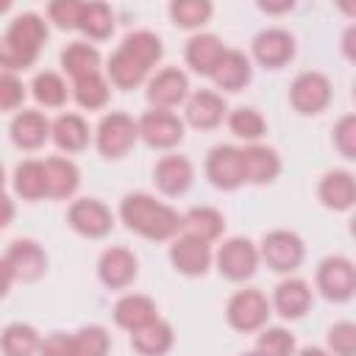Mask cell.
I'll return each mask as SVG.
<instances>
[{
    "instance_id": "obj_1",
    "label": "cell",
    "mask_w": 356,
    "mask_h": 356,
    "mask_svg": "<svg viewBox=\"0 0 356 356\" xmlns=\"http://www.w3.org/2000/svg\"><path fill=\"white\" fill-rule=\"evenodd\" d=\"M164 47L161 39L150 31H134L122 39V44L114 50V56L108 58V78L114 86L120 89H134L139 86L150 67L161 58Z\"/></svg>"
},
{
    "instance_id": "obj_2",
    "label": "cell",
    "mask_w": 356,
    "mask_h": 356,
    "mask_svg": "<svg viewBox=\"0 0 356 356\" xmlns=\"http://www.w3.org/2000/svg\"><path fill=\"white\" fill-rule=\"evenodd\" d=\"M120 217L131 231L142 234L145 239H156V242L172 239L184 228V217L175 209L159 203L153 195H145V192L125 195L120 203Z\"/></svg>"
},
{
    "instance_id": "obj_3",
    "label": "cell",
    "mask_w": 356,
    "mask_h": 356,
    "mask_svg": "<svg viewBox=\"0 0 356 356\" xmlns=\"http://www.w3.org/2000/svg\"><path fill=\"white\" fill-rule=\"evenodd\" d=\"M136 136L139 131H136L134 117H128L125 111H111L97 125V150L106 159H120L134 147Z\"/></svg>"
},
{
    "instance_id": "obj_4",
    "label": "cell",
    "mask_w": 356,
    "mask_h": 356,
    "mask_svg": "<svg viewBox=\"0 0 356 356\" xmlns=\"http://www.w3.org/2000/svg\"><path fill=\"white\" fill-rule=\"evenodd\" d=\"M303 253H306L303 239H300L295 231H284V228L270 231V234L261 239V250H259V256H261V259L267 261V267L275 270V273H292V270L303 261Z\"/></svg>"
},
{
    "instance_id": "obj_5",
    "label": "cell",
    "mask_w": 356,
    "mask_h": 356,
    "mask_svg": "<svg viewBox=\"0 0 356 356\" xmlns=\"http://www.w3.org/2000/svg\"><path fill=\"white\" fill-rule=\"evenodd\" d=\"M317 289L328 298V300H348L356 289V267L350 259L345 256H328L320 261L317 267Z\"/></svg>"
},
{
    "instance_id": "obj_6",
    "label": "cell",
    "mask_w": 356,
    "mask_h": 356,
    "mask_svg": "<svg viewBox=\"0 0 356 356\" xmlns=\"http://www.w3.org/2000/svg\"><path fill=\"white\" fill-rule=\"evenodd\" d=\"M256 264H259V250L250 239L234 236V239L222 242L217 250V270L231 281L250 278L256 273Z\"/></svg>"
},
{
    "instance_id": "obj_7",
    "label": "cell",
    "mask_w": 356,
    "mask_h": 356,
    "mask_svg": "<svg viewBox=\"0 0 356 356\" xmlns=\"http://www.w3.org/2000/svg\"><path fill=\"white\" fill-rule=\"evenodd\" d=\"M225 314H228V323L236 331H256L267 323L270 303L259 289H239V292L231 295Z\"/></svg>"
},
{
    "instance_id": "obj_8",
    "label": "cell",
    "mask_w": 356,
    "mask_h": 356,
    "mask_svg": "<svg viewBox=\"0 0 356 356\" xmlns=\"http://www.w3.org/2000/svg\"><path fill=\"white\" fill-rule=\"evenodd\" d=\"M289 100L300 114H320L331 103V83L323 72H300L289 86Z\"/></svg>"
},
{
    "instance_id": "obj_9",
    "label": "cell",
    "mask_w": 356,
    "mask_h": 356,
    "mask_svg": "<svg viewBox=\"0 0 356 356\" xmlns=\"http://www.w3.org/2000/svg\"><path fill=\"white\" fill-rule=\"evenodd\" d=\"M136 131L150 147H172L184 139V122L167 108L145 111L136 122Z\"/></svg>"
},
{
    "instance_id": "obj_10",
    "label": "cell",
    "mask_w": 356,
    "mask_h": 356,
    "mask_svg": "<svg viewBox=\"0 0 356 356\" xmlns=\"http://www.w3.org/2000/svg\"><path fill=\"white\" fill-rule=\"evenodd\" d=\"M67 220H70V225H72L78 234H83V236H89V239L106 236V234L111 231V225H114V217H111L108 206L100 203V200H95V197H81V200H75V203L70 206Z\"/></svg>"
},
{
    "instance_id": "obj_11",
    "label": "cell",
    "mask_w": 356,
    "mask_h": 356,
    "mask_svg": "<svg viewBox=\"0 0 356 356\" xmlns=\"http://www.w3.org/2000/svg\"><path fill=\"white\" fill-rule=\"evenodd\" d=\"M206 175L217 189H236L245 184L242 178V156L234 145H217L209 150L206 159Z\"/></svg>"
},
{
    "instance_id": "obj_12",
    "label": "cell",
    "mask_w": 356,
    "mask_h": 356,
    "mask_svg": "<svg viewBox=\"0 0 356 356\" xmlns=\"http://www.w3.org/2000/svg\"><path fill=\"white\" fill-rule=\"evenodd\" d=\"M253 56L261 67L278 70L295 56V39L284 28H267L253 39Z\"/></svg>"
},
{
    "instance_id": "obj_13",
    "label": "cell",
    "mask_w": 356,
    "mask_h": 356,
    "mask_svg": "<svg viewBox=\"0 0 356 356\" xmlns=\"http://www.w3.org/2000/svg\"><path fill=\"white\" fill-rule=\"evenodd\" d=\"M170 261L184 275H203L209 270V264H211V248H209V242H203V239H197L192 234H184V236H178L172 242Z\"/></svg>"
},
{
    "instance_id": "obj_14",
    "label": "cell",
    "mask_w": 356,
    "mask_h": 356,
    "mask_svg": "<svg viewBox=\"0 0 356 356\" xmlns=\"http://www.w3.org/2000/svg\"><path fill=\"white\" fill-rule=\"evenodd\" d=\"M6 261L14 273V278H19V281H36L47 270V256H44L42 245L33 239L11 242V248L6 250Z\"/></svg>"
},
{
    "instance_id": "obj_15",
    "label": "cell",
    "mask_w": 356,
    "mask_h": 356,
    "mask_svg": "<svg viewBox=\"0 0 356 356\" xmlns=\"http://www.w3.org/2000/svg\"><path fill=\"white\" fill-rule=\"evenodd\" d=\"M189 81L178 67H167L161 72H156L147 83V100L156 108H172L186 97Z\"/></svg>"
},
{
    "instance_id": "obj_16",
    "label": "cell",
    "mask_w": 356,
    "mask_h": 356,
    "mask_svg": "<svg viewBox=\"0 0 356 356\" xmlns=\"http://www.w3.org/2000/svg\"><path fill=\"white\" fill-rule=\"evenodd\" d=\"M242 156V178L250 184H270L281 172V159L267 145H248L239 150Z\"/></svg>"
},
{
    "instance_id": "obj_17",
    "label": "cell",
    "mask_w": 356,
    "mask_h": 356,
    "mask_svg": "<svg viewBox=\"0 0 356 356\" xmlns=\"http://www.w3.org/2000/svg\"><path fill=\"white\" fill-rule=\"evenodd\" d=\"M97 275L106 286L122 289L136 278V256L128 248H108L97 261Z\"/></svg>"
},
{
    "instance_id": "obj_18",
    "label": "cell",
    "mask_w": 356,
    "mask_h": 356,
    "mask_svg": "<svg viewBox=\"0 0 356 356\" xmlns=\"http://www.w3.org/2000/svg\"><path fill=\"white\" fill-rule=\"evenodd\" d=\"M192 178H195L192 161L184 156H164L153 170V181L164 195H184Z\"/></svg>"
},
{
    "instance_id": "obj_19",
    "label": "cell",
    "mask_w": 356,
    "mask_h": 356,
    "mask_svg": "<svg viewBox=\"0 0 356 356\" xmlns=\"http://www.w3.org/2000/svg\"><path fill=\"white\" fill-rule=\"evenodd\" d=\"M50 136V122L42 111H19L14 120H11V139L17 147L22 150H36L44 145V139Z\"/></svg>"
},
{
    "instance_id": "obj_20",
    "label": "cell",
    "mask_w": 356,
    "mask_h": 356,
    "mask_svg": "<svg viewBox=\"0 0 356 356\" xmlns=\"http://www.w3.org/2000/svg\"><path fill=\"white\" fill-rule=\"evenodd\" d=\"M273 303L278 309V314H284L286 320H295V317H303L312 306V289L303 278H286L275 286V295H273Z\"/></svg>"
},
{
    "instance_id": "obj_21",
    "label": "cell",
    "mask_w": 356,
    "mask_h": 356,
    "mask_svg": "<svg viewBox=\"0 0 356 356\" xmlns=\"http://www.w3.org/2000/svg\"><path fill=\"white\" fill-rule=\"evenodd\" d=\"M211 78L220 89L225 92H239L248 81H250V58L239 50H225L217 61V67L211 70Z\"/></svg>"
},
{
    "instance_id": "obj_22",
    "label": "cell",
    "mask_w": 356,
    "mask_h": 356,
    "mask_svg": "<svg viewBox=\"0 0 356 356\" xmlns=\"http://www.w3.org/2000/svg\"><path fill=\"white\" fill-rule=\"evenodd\" d=\"M225 117V100L217 92L200 89L186 100V122L195 128H214Z\"/></svg>"
},
{
    "instance_id": "obj_23",
    "label": "cell",
    "mask_w": 356,
    "mask_h": 356,
    "mask_svg": "<svg viewBox=\"0 0 356 356\" xmlns=\"http://www.w3.org/2000/svg\"><path fill=\"white\" fill-rule=\"evenodd\" d=\"M317 192H320V200H323L328 209H334V211H345V209H350L353 200H356L353 175L345 172V170H331V172H325Z\"/></svg>"
},
{
    "instance_id": "obj_24",
    "label": "cell",
    "mask_w": 356,
    "mask_h": 356,
    "mask_svg": "<svg viewBox=\"0 0 356 356\" xmlns=\"http://www.w3.org/2000/svg\"><path fill=\"white\" fill-rule=\"evenodd\" d=\"M131 348L142 356H161L172 348V325L164 320H150L147 325L131 331Z\"/></svg>"
},
{
    "instance_id": "obj_25",
    "label": "cell",
    "mask_w": 356,
    "mask_h": 356,
    "mask_svg": "<svg viewBox=\"0 0 356 356\" xmlns=\"http://www.w3.org/2000/svg\"><path fill=\"white\" fill-rule=\"evenodd\" d=\"M6 39L14 42V44H19L22 50L39 56L44 39H47V25H44V19H42L39 14H19V17L8 25Z\"/></svg>"
},
{
    "instance_id": "obj_26",
    "label": "cell",
    "mask_w": 356,
    "mask_h": 356,
    "mask_svg": "<svg viewBox=\"0 0 356 356\" xmlns=\"http://www.w3.org/2000/svg\"><path fill=\"white\" fill-rule=\"evenodd\" d=\"M156 320V303L147 295H125L114 306V323L125 331H136Z\"/></svg>"
},
{
    "instance_id": "obj_27",
    "label": "cell",
    "mask_w": 356,
    "mask_h": 356,
    "mask_svg": "<svg viewBox=\"0 0 356 356\" xmlns=\"http://www.w3.org/2000/svg\"><path fill=\"white\" fill-rule=\"evenodd\" d=\"M44 181H47V195L50 197H70L81 184V172H78L75 161L53 156V159L44 161Z\"/></svg>"
},
{
    "instance_id": "obj_28",
    "label": "cell",
    "mask_w": 356,
    "mask_h": 356,
    "mask_svg": "<svg viewBox=\"0 0 356 356\" xmlns=\"http://www.w3.org/2000/svg\"><path fill=\"white\" fill-rule=\"evenodd\" d=\"M222 53H225V47L214 33H200L186 42V64L203 75H211V70L217 67Z\"/></svg>"
},
{
    "instance_id": "obj_29",
    "label": "cell",
    "mask_w": 356,
    "mask_h": 356,
    "mask_svg": "<svg viewBox=\"0 0 356 356\" xmlns=\"http://www.w3.org/2000/svg\"><path fill=\"white\" fill-rule=\"evenodd\" d=\"M50 136L53 142L67 150V153H78L89 145V125L83 122V117L78 114H61L53 125H50Z\"/></svg>"
},
{
    "instance_id": "obj_30",
    "label": "cell",
    "mask_w": 356,
    "mask_h": 356,
    "mask_svg": "<svg viewBox=\"0 0 356 356\" xmlns=\"http://www.w3.org/2000/svg\"><path fill=\"white\" fill-rule=\"evenodd\" d=\"M61 67L72 75V81H81L86 75L100 72V53L95 44L86 42H72L67 44V50L61 53Z\"/></svg>"
},
{
    "instance_id": "obj_31",
    "label": "cell",
    "mask_w": 356,
    "mask_h": 356,
    "mask_svg": "<svg viewBox=\"0 0 356 356\" xmlns=\"http://www.w3.org/2000/svg\"><path fill=\"white\" fill-rule=\"evenodd\" d=\"M184 228H186V234H192V236H197L203 242H211V239H217L222 234L225 220L211 206H195V209H189L184 214Z\"/></svg>"
},
{
    "instance_id": "obj_32",
    "label": "cell",
    "mask_w": 356,
    "mask_h": 356,
    "mask_svg": "<svg viewBox=\"0 0 356 356\" xmlns=\"http://www.w3.org/2000/svg\"><path fill=\"white\" fill-rule=\"evenodd\" d=\"M39 331L28 323H11L0 334V350L6 356H33L39 350Z\"/></svg>"
},
{
    "instance_id": "obj_33",
    "label": "cell",
    "mask_w": 356,
    "mask_h": 356,
    "mask_svg": "<svg viewBox=\"0 0 356 356\" xmlns=\"http://www.w3.org/2000/svg\"><path fill=\"white\" fill-rule=\"evenodd\" d=\"M14 189L25 200H39L47 195V181H44V161L28 159L14 170Z\"/></svg>"
},
{
    "instance_id": "obj_34",
    "label": "cell",
    "mask_w": 356,
    "mask_h": 356,
    "mask_svg": "<svg viewBox=\"0 0 356 356\" xmlns=\"http://www.w3.org/2000/svg\"><path fill=\"white\" fill-rule=\"evenodd\" d=\"M78 28L89 39H106L114 31V14H111V8L106 3H83Z\"/></svg>"
},
{
    "instance_id": "obj_35",
    "label": "cell",
    "mask_w": 356,
    "mask_h": 356,
    "mask_svg": "<svg viewBox=\"0 0 356 356\" xmlns=\"http://www.w3.org/2000/svg\"><path fill=\"white\" fill-rule=\"evenodd\" d=\"M31 89H33V97L42 106H47V108H56V106H61L67 100V83H64V78L58 72H50V70L39 72L33 78Z\"/></svg>"
},
{
    "instance_id": "obj_36",
    "label": "cell",
    "mask_w": 356,
    "mask_h": 356,
    "mask_svg": "<svg viewBox=\"0 0 356 356\" xmlns=\"http://www.w3.org/2000/svg\"><path fill=\"white\" fill-rule=\"evenodd\" d=\"M75 100H78V106H83V108H103L106 106V100H108V81L100 75V72H95V75H86V78H81V81H75Z\"/></svg>"
},
{
    "instance_id": "obj_37",
    "label": "cell",
    "mask_w": 356,
    "mask_h": 356,
    "mask_svg": "<svg viewBox=\"0 0 356 356\" xmlns=\"http://www.w3.org/2000/svg\"><path fill=\"white\" fill-rule=\"evenodd\" d=\"M72 348H75V356H108L111 339L103 325H83L72 337Z\"/></svg>"
},
{
    "instance_id": "obj_38",
    "label": "cell",
    "mask_w": 356,
    "mask_h": 356,
    "mask_svg": "<svg viewBox=\"0 0 356 356\" xmlns=\"http://www.w3.org/2000/svg\"><path fill=\"white\" fill-rule=\"evenodd\" d=\"M228 125L231 131L239 136V139H248V142H256L264 136V117L256 111V108H248V106H239L228 114Z\"/></svg>"
},
{
    "instance_id": "obj_39",
    "label": "cell",
    "mask_w": 356,
    "mask_h": 356,
    "mask_svg": "<svg viewBox=\"0 0 356 356\" xmlns=\"http://www.w3.org/2000/svg\"><path fill=\"white\" fill-rule=\"evenodd\" d=\"M170 17L181 28H197L211 17V3H206V0H175L170 6Z\"/></svg>"
},
{
    "instance_id": "obj_40",
    "label": "cell",
    "mask_w": 356,
    "mask_h": 356,
    "mask_svg": "<svg viewBox=\"0 0 356 356\" xmlns=\"http://www.w3.org/2000/svg\"><path fill=\"white\" fill-rule=\"evenodd\" d=\"M256 353L261 356H292L295 353V337L286 328H267L256 339Z\"/></svg>"
},
{
    "instance_id": "obj_41",
    "label": "cell",
    "mask_w": 356,
    "mask_h": 356,
    "mask_svg": "<svg viewBox=\"0 0 356 356\" xmlns=\"http://www.w3.org/2000/svg\"><path fill=\"white\" fill-rule=\"evenodd\" d=\"M328 348H331L334 356H353L356 353V325L350 320H342V323L331 325Z\"/></svg>"
},
{
    "instance_id": "obj_42",
    "label": "cell",
    "mask_w": 356,
    "mask_h": 356,
    "mask_svg": "<svg viewBox=\"0 0 356 356\" xmlns=\"http://www.w3.org/2000/svg\"><path fill=\"white\" fill-rule=\"evenodd\" d=\"M33 61H36V56H33V53H28V50H22L19 44L8 42L6 36H0V67H3L6 72L25 70V67H31Z\"/></svg>"
},
{
    "instance_id": "obj_43",
    "label": "cell",
    "mask_w": 356,
    "mask_h": 356,
    "mask_svg": "<svg viewBox=\"0 0 356 356\" xmlns=\"http://www.w3.org/2000/svg\"><path fill=\"white\" fill-rule=\"evenodd\" d=\"M25 100V86L14 72H0V111H14Z\"/></svg>"
},
{
    "instance_id": "obj_44",
    "label": "cell",
    "mask_w": 356,
    "mask_h": 356,
    "mask_svg": "<svg viewBox=\"0 0 356 356\" xmlns=\"http://www.w3.org/2000/svg\"><path fill=\"white\" fill-rule=\"evenodd\" d=\"M334 142L345 159H356V117L345 114L334 128Z\"/></svg>"
},
{
    "instance_id": "obj_45",
    "label": "cell",
    "mask_w": 356,
    "mask_h": 356,
    "mask_svg": "<svg viewBox=\"0 0 356 356\" xmlns=\"http://www.w3.org/2000/svg\"><path fill=\"white\" fill-rule=\"evenodd\" d=\"M81 8H83V3H75V0H56V3L47 6V14H50V19H53L58 28H78Z\"/></svg>"
},
{
    "instance_id": "obj_46",
    "label": "cell",
    "mask_w": 356,
    "mask_h": 356,
    "mask_svg": "<svg viewBox=\"0 0 356 356\" xmlns=\"http://www.w3.org/2000/svg\"><path fill=\"white\" fill-rule=\"evenodd\" d=\"M39 356H75V348H72V337L70 334H50L39 342Z\"/></svg>"
},
{
    "instance_id": "obj_47",
    "label": "cell",
    "mask_w": 356,
    "mask_h": 356,
    "mask_svg": "<svg viewBox=\"0 0 356 356\" xmlns=\"http://www.w3.org/2000/svg\"><path fill=\"white\" fill-rule=\"evenodd\" d=\"M11 284H14V273H11L8 261H6V256H0V298L11 289Z\"/></svg>"
},
{
    "instance_id": "obj_48",
    "label": "cell",
    "mask_w": 356,
    "mask_h": 356,
    "mask_svg": "<svg viewBox=\"0 0 356 356\" xmlns=\"http://www.w3.org/2000/svg\"><path fill=\"white\" fill-rule=\"evenodd\" d=\"M11 220H14V203H11V197H6L0 192V228H6Z\"/></svg>"
},
{
    "instance_id": "obj_49",
    "label": "cell",
    "mask_w": 356,
    "mask_h": 356,
    "mask_svg": "<svg viewBox=\"0 0 356 356\" xmlns=\"http://www.w3.org/2000/svg\"><path fill=\"white\" fill-rule=\"evenodd\" d=\"M300 356H331L328 350H323V348H303L300 350Z\"/></svg>"
},
{
    "instance_id": "obj_50",
    "label": "cell",
    "mask_w": 356,
    "mask_h": 356,
    "mask_svg": "<svg viewBox=\"0 0 356 356\" xmlns=\"http://www.w3.org/2000/svg\"><path fill=\"white\" fill-rule=\"evenodd\" d=\"M3 184H6V172H3V167H0V192H3Z\"/></svg>"
},
{
    "instance_id": "obj_51",
    "label": "cell",
    "mask_w": 356,
    "mask_h": 356,
    "mask_svg": "<svg viewBox=\"0 0 356 356\" xmlns=\"http://www.w3.org/2000/svg\"><path fill=\"white\" fill-rule=\"evenodd\" d=\"M245 356H261V353H256V350H253V353H245Z\"/></svg>"
}]
</instances>
